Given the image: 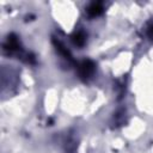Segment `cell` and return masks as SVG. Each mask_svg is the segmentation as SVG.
<instances>
[{"label":"cell","instance_id":"cell-3","mask_svg":"<svg viewBox=\"0 0 153 153\" xmlns=\"http://www.w3.org/2000/svg\"><path fill=\"white\" fill-rule=\"evenodd\" d=\"M84 41H85V38H84V36H82L81 33H78V35L74 36V42H75V44H78V45H81V44L84 43Z\"/></svg>","mask_w":153,"mask_h":153},{"label":"cell","instance_id":"cell-1","mask_svg":"<svg viewBox=\"0 0 153 153\" xmlns=\"http://www.w3.org/2000/svg\"><path fill=\"white\" fill-rule=\"evenodd\" d=\"M93 65L90 61H85L80 65V74L81 76H90L93 73Z\"/></svg>","mask_w":153,"mask_h":153},{"label":"cell","instance_id":"cell-4","mask_svg":"<svg viewBox=\"0 0 153 153\" xmlns=\"http://www.w3.org/2000/svg\"><path fill=\"white\" fill-rule=\"evenodd\" d=\"M149 35H151V36H152V37H153V27H152V29H151V32H149Z\"/></svg>","mask_w":153,"mask_h":153},{"label":"cell","instance_id":"cell-2","mask_svg":"<svg viewBox=\"0 0 153 153\" xmlns=\"http://www.w3.org/2000/svg\"><path fill=\"white\" fill-rule=\"evenodd\" d=\"M100 11H102V10H100V7H99V5H98V4H93V5L90 7V10H88V12H90L92 16L98 14Z\"/></svg>","mask_w":153,"mask_h":153}]
</instances>
